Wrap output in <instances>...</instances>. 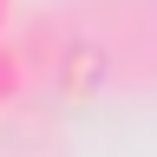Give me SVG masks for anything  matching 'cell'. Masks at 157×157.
I'll return each instance as SVG.
<instances>
[{
    "instance_id": "6da1fadb",
    "label": "cell",
    "mask_w": 157,
    "mask_h": 157,
    "mask_svg": "<svg viewBox=\"0 0 157 157\" xmlns=\"http://www.w3.org/2000/svg\"><path fill=\"white\" fill-rule=\"evenodd\" d=\"M7 39H13V52H20V72H26V85H39V78L52 72L59 46H66L59 20H26V26H20V33H7Z\"/></svg>"
},
{
    "instance_id": "7a4b0ae2",
    "label": "cell",
    "mask_w": 157,
    "mask_h": 157,
    "mask_svg": "<svg viewBox=\"0 0 157 157\" xmlns=\"http://www.w3.org/2000/svg\"><path fill=\"white\" fill-rule=\"evenodd\" d=\"M52 72H59V85H66L72 98H85L98 78H105V52H98L92 39H66V46H59V59H52Z\"/></svg>"
},
{
    "instance_id": "3957f363",
    "label": "cell",
    "mask_w": 157,
    "mask_h": 157,
    "mask_svg": "<svg viewBox=\"0 0 157 157\" xmlns=\"http://www.w3.org/2000/svg\"><path fill=\"white\" fill-rule=\"evenodd\" d=\"M20 92H26L20 52H13V39H0V111H7V105H20Z\"/></svg>"
}]
</instances>
